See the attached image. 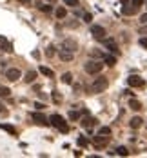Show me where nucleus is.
I'll return each instance as SVG.
<instances>
[{"label":"nucleus","instance_id":"f257e3e1","mask_svg":"<svg viewBox=\"0 0 147 158\" xmlns=\"http://www.w3.org/2000/svg\"><path fill=\"white\" fill-rule=\"evenodd\" d=\"M49 124H51V125H55V127H56L60 133H69V125L66 124V120L62 118L60 114H51Z\"/></svg>","mask_w":147,"mask_h":158},{"label":"nucleus","instance_id":"f03ea898","mask_svg":"<svg viewBox=\"0 0 147 158\" xmlns=\"http://www.w3.org/2000/svg\"><path fill=\"white\" fill-rule=\"evenodd\" d=\"M107 86H109L107 76H98V78H94L93 86H91V91L93 93H103V91L107 89Z\"/></svg>","mask_w":147,"mask_h":158},{"label":"nucleus","instance_id":"7ed1b4c3","mask_svg":"<svg viewBox=\"0 0 147 158\" xmlns=\"http://www.w3.org/2000/svg\"><path fill=\"white\" fill-rule=\"evenodd\" d=\"M102 69H103V64L98 60H89L86 64V73H89V75H98Z\"/></svg>","mask_w":147,"mask_h":158},{"label":"nucleus","instance_id":"20e7f679","mask_svg":"<svg viewBox=\"0 0 147 158\" xmlns=\"http://www.w3.org/2000/svg\"><path fill=\"white\" fill-rule=\"evenodd\" d=\"M93 144H94V147H96V149H102V147H106V145L109 144V136L98 133L96 136H93Z\"/></svg>","mask_w":147,"mask_h":158},{"label":"nucleus","instance_id":"39448f33","mask_svg":"<svg viewBox=\"0 0 147 158\" xmlns=\"http://www.w3.org/2000/svg\"><path fill=\"white\" fill-rule=\"evenodd\" d=\"M91 35L96 40H103L107 33H106V29H103L102 26H91Z\"/></svg>","mask_w":147,"mask_h":158},{"label":"nucleus","instance_id":"423d86ee","mask_svg":"<svg viewBox=\"0 0 147 158\" xmlns=\"http://www.w3.org/2000/svg\"><path fill=\"white\" fill-rule=\"evenodd\" d=\"M127 84H129V87H143V86H145L143 78H142V76H138V75L129 76V78H127Z\"/></svg>","mask_w":147,"mask_h":158},{"label":"nucleus","instance_id":"0eeeda50","mask_svg":"<svg viewBox=\"0 0 147 158\" xmlns=\"http://www.w3.org/2000/svg\"><path fill=\"white\" fill-rule=\"evenodd\" d=\"M31 117H33V120H35L38 125H49V120H47V117H46L44 113L36 111V113H33V114H31Z\"/></svg>","mask_w":147,"mask_h":158},{"label":"nucleus","instance_id":"6e6552de","mask_svg":"<svg viewBox=\"0 0 147 158\" xmlns=\"http://www.w3.org/2000/svg\"><path fill=\"white\" fill-rule=\"evenodd\" d=\"M58 56H60L62 62H71L73 58H75V53H73V51H67V49H60V51H58Z\"/></svg>","mask_w":147,"mask_h":158},{"label":"nucleus","instance_id":"1a4fd4ad","mask_svg":"<svg viewBox=\"0 0 147 158\" xmlns=\"http://www.w3.org/2000/svg\"><path fill=\"white\" fill-rule=\"evenodd\" d=\"M6 76H7V80H11V82H16L20 76V69H15V67H11V69H7L6 71Z\"/></svg>","mask_w":147,"mask_h":158},{"label":"nucleus","instance_id":"9d476101","mask_svg":"<svg viewBox=\"0 0 147 158\" xmlns=\"http://www.w3.org/2000/svg\"><path fill=\"white\" fill-rule=\"evenodd\" d=\"M62 49H67V51H73V53H75L76 49H78V44H76V42L75 40H64V42H62Z\"/></svg>","mask_w":147,"mask_h":158},{"label":"nucleus","instance_id":"9b49d317","mask_svg":"<svg viewBox=\"0 0 147 158\" xmlns=\"http://www.w3.org/2000/svg\"><path fill=\"white\" fill-rule=\"evenodd\" d=\"M103 44H106V47L113 53H118V46H116V42H114L113 38H103Z\"/></svg>","mask_w":147,"mask_h":158},{"label":"nucleus","instance_id":"f8f14e48","mask_svg":"<svg viewBox=\"0 0 147 158\" xmlns=\"http://www.w3.org/2000/svg\"><path fill=\"white\" fill-rule=\"evenodd\" d=\"M82 127H86V129H91L93 125H96V118H91V117H87V118H82Z\"/></svg>","mask_w":147,"mask_h":158},{"label":"nucleus","instance_id":"ddd939ff","mask_svg":"<svg viewBox=\"0 0 147 158\" xmlns=\"http://www.w3.org/2000/svg\"><path fill=\"white\" fill-rule=\"evenodd\" d=\"M0 49L6 51V53H11V51H13V49H11V44H9V42H7L2 35H0Z\"/></svg>","mask_w":147,"mask_h":158},{"label":"nucleus","instance_id":"4468645a","mask_svg":"<svg viewBox=\"0 0 147 158\" xmlns=\"http://www.w3.org/2000/svg\"><path fill=\"white\" fill-rule=\"evenodd\" d=\"M142 124H143V120L140 118V117H133L131 118V122H129V125L133 129H138V127H142Z\"/></svg>","mask_w":147,"mask_h":158},{"label":"nucleus","instance_id":"2eb2a0df","mask_svg":"<svg viewBox=\"0 0 147 158\" xmlns=\"http://www.w3.org/2000/svg\"><path fill=\"white\" fill-rule=\"evenodd\" d=\"M136 11H138V7H136V6L127 7V4H123V7H122V13H123V15H134Z\"/></svg>","mask_w":147,"mask_h":158},{"label":"nucleus","instance_id":"dca6fc26","mask_svg":"<svg viewBox=\"0 0 147 158\" xmlns=\"http://www.w3.org/2000/svg\"><path fill=\"white\" fill-rule=\"evenodd\" d=\"M103 62H106L109 67H113V66H116V56H113V55H106V56H103Z\"/></svg>","mask_w":147,"mask_h":158},{"label":"nucleus","instance_id":"f3484780","mask_svg":"<svg viewBox=\"0 0 147 158\" xmlns=\"http://www.w3.org/2000/svg\"><path fill=\"white\" fill-rule=\"evenodd\" d=\"M129 107H131L133 111H140V109H142V104L136 100V98H131V100H129Z\"/></svg>","mask_w":147,"mask_h":158},{"label":"nucleus","instance_id":"a211bd4d","mask_svg":"<svg viewBox=\"0 0 147 158\" xmlns=\"http://www.w3.org/2000/svg\"><path fill=\"white\" fill-rule=\"evenodd\" d=\"M35 78H36V71H27V73H26V78H24V82L31 84V82H35Z\"/></svg>","mask_w":147,"mask_h":158},{"label":"nucleus","instance_id":"6ab92c4d","mask_svg":"<svg viewBox=\"0 0 147 158\" xmlns=\"http://www.w3.org/2000/svg\"><path fill=\"white\" fill-rule=\"evenodd\" d=\"M40 73H42L44 76H55L53 69H49V67H46V66H40Z\"/></svg>","mask_w":147,"mask_h":158},{"label":"nucleus","instance_id":"aec40b11","mask_svg":"<svg viewBox=\"0 0 147 158\" xmlns=\"http://www.w3.org/2000/svg\"><path fill=\"white\" fill-rule=\"evenodd\" d=\"M67 16V11H66V7H58L56 9V18L62 20V18H66Z\"/></svg>","mask_w":147,"mask_h":158},{"label":"nucleus","instance_id":"412c9836","mask_svg":"<svg viewBox=\"0 0 147 158\" xmlns=\"http://www.w3.org/2000/svg\"><path fill=\"white\" fill-rule=\"evenodd\" d=\"M11 94V89L9 87H0V98H7Z\"/></svg>","mask_w":147,"mask_h":158},{"label":"nucleus","instance_id":"4be33fe9","mask_svg":"<svg viewBox=\"0 0 147 158\" xmlns=\"http://www.w3.org/2000/svg\"><path fill=\"white\" fill-rule=\"evenodd\" d=\"M62 82L64 84H73V75L71 73H64V75H62Z\"/></svg>","mask_w":147,"mask_h":158},{"label":"nucleus","instance_id":"5701e85b","mask_svg":"<svg viewBox=\"0 0 147 158\" xmlns=\"http://www.w3.org/2000/svg\"><path fill=\"white\" fill-rule=\"evenodd\" d=\"M0 127H2V129H6V131H7V133H11V134H13V136H15V134H16V129H15V127H13V125H6V124H2V125H0Z\"/></svg>","mask_w":147,"mask_h":158},{"label":"nucleus","instance_id":"b1692460","mask_svg":"<svg viewBox=\"0 0 147 158\" xmlns=\"http://www.w3.org/2000/svg\"><path fill=\"white\" fill-rule=\"evenodd\" d=\"M116 154H120V156H127V154H129V151H127V147H123V145H120L118 149H116Z\"/></svg>","mask_w":147,"mask_h":158},{"label":"nucleus","instance_id":"393cba45","mask_svg":"<svg viewBox=\"0 0 147 158\" xmlns=\"http://www.w3.org/2000/svg\"><path fill=\"white\" fill-rule=\"evenodd\" d=\"M40 11H42V13H51V11H53V6H49V4H42V6H40Z\"/></svg>","mask_w":147,"mask_h":158},{"label":"nucleus","instance_id":"a878e982","mask_svg":"<svg viewBox=\"0 0 147 158\" xmlns=\"http://www.w3.org/2000/svg\"><path fill=\"white\" fill-rule=\"evenodd\" d=\"M78 145H80V147H87V145H89L87 138H83V136H80V138H78Z\"/></svg>","mask_w":147,"mask_h":158},{"label":"nucleus","instance_id":"bb28decb","mask_svg":"<svg viewBox=\"0 0 147 158\" xmlns=\"http://www.w3.org/2000/svg\"><path fill=\"white\" fill-rule=\"evenodd\" d=\"M69 118H71V120H80V113L71 111V113H69Z\"/></svg>","mask_w":147,"mask_h":158},{"label":"nucleus","instance_id":"cd10ccee","mask_svg":"<svg viewBox=\"0 0 147 158\" xmlns=\"http://www.w3.org/2000/svg\"><path fill=\"white\" fill-rule=\"evenodd\" d=\"M66 6H71V7H76L78 6V0H64Z\"/></svg>","mask_w":147,"mask_h":158},{"label":"nucleus","instance_id":"c85d7f7f","mask_svg":"<svg viewBox=\"0 0 147 158\" xmlns=\"http://www.w3.org/2000/svg\"><path fill=\"white\" fill-rule=\"evenodd\" d=\"M46 55H47V56L51 58V56H53V55H55V47H53V46H49V47L46 49Z\"/></svg>","mask_w":147,"mask_h":158},{"label":"nucleus","instance_id":"c756f323","mask_svg":"<svg viewBox=\"0 0 147 158\" xmlns=\"http://www.w3.org/2000/svg\"><path fill=\"white\" fill-rule=\"evenodd\" d=\"M98 133H100V134H107V136H109V134H111V127H100Z\"/></svg>","mask_w":147,"mask_h":158},{"label":"nucleus","instance_id":"7c9ffc66","mask_svg":"<svg viewBox=\"0 0 147 158\" xmlns=\"http://www.w3.org/2000/svg\"><path fill=\"white\" fill-rule=\"evenodd\" d=\"M91 56H94V58H103V55L100 51H91Z\"/></svg>","mask_w":147,"mask_h":158},{"label":"nucleus","instance_id":"2f4dec72","mask_svg":"<svg viewBox=\"0 0 147 158\" xmlns=\"http://www.w3.org/2000/svg\"><path fill=\"white\" fill-rule=\"evenodd\" d=\"M53 100H55V102H56V104H60V102H62V97H60V94H58V93H56V91H55V93H53Z\"/></svg>","mask_w":147,"mask_h":158},{"label":"nucleus","instance_id":"473e14b6","mask_svg":"<svg viewBox=\"0 0 147 158\" xmlns=\"http://www.w3.org/2000/svg\"><path fill=\"white\" fill-rule=\"evenodd\" d=\"M91 20H93L91 13H83V22H91Z\"/></svg>","mask_w":147,"mask_h":158},{"label":"nucleus","instance_id":"72a5a7b5","mask_svg":"<svg viewBox=\"0 0 147 158\" xmlns=\"http://www.w3.org/2000/svg\"><path fill=\"white\" fill-rule=\"evenodd\" d=\"M133 6H136V7L143 6V0H133Z\"/></svg>","mask_w":147,"mask_h":158},{"label":"nucleus","instance_id":"f704fd0d","mask_svg":"<svg viewBox=\"0 0 147 158\" xmlns=\"http://www.w3.org/2000/svg\"><path fill=\"white\" fill-rule=\"evenodd\" d=\"M35 107H36L38 111H42V109L46 107V105H44V104H40V102H35Z\"/></svg>","mask_w":147,"mask_h":158},{"label":"nucleus","instance_id":"c9c22d12","mask_svg":"<svg viewBox=\"0 0 147 158\" xmlns=\"http://www.w3.org/2000/svg\"><path fill=\"white\" fill-rule=\"evenodd\" d=\"M140 46L147 49V38H140Z\"/></svg>","mask_w":147,"mask_h":158},{"label":"nucleus","instance_id":"e433bc0d","mask_svg":"<svg viewBox=\"0 0 147 158\" xmlns=\"http://www.w3.org/2000/svg\"><path fill=\"white\" fill-rule=\"evenodd\" d=\"M140 22H142V24H147V13H143V15L140 16Z\"/></svg>","mask_w":147,"mask_h":158},{"label":"nucleus","instance_id":"4c0bfd02","mask_svg":"<svg viewBox=\"0 0 147 158\" xmlns=\"http://www.w3.org/2000/svg\"><path fill=\"white\" fill-rule=\"evenodd\" d=\"M18 2H22V4H29L31 0H18Z\"/></svg>","mask_w":147,"mask_h":158},{"label":"nucleus","instance_id":"58836bf2","mask_svg":"<svg viewBox=\"0 0 147 158\" xmlns=\"http://www.w3.org/2000/svg\"><path fill=\"white\" fill-rule=\"evenodd\" d=\"M47 2H49V4H53V2H56V0H47Z\"/></svg>","mask_w":147,"mask_h":158},{"label":"nucleus","instance_id":"ea45409f","mask_svg":"<svg viewBox=\"0 0 147 158\" xmlns=\"http://www.w3.org/2000/svg\"><path fill=\"white\" fill-rule=\"evenodd\" d=\"M129 2V0H122V4H127Z\"/></svg>","mask_w":147,"mask_h":158}]
</instances>
